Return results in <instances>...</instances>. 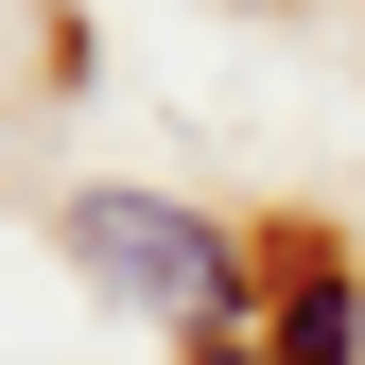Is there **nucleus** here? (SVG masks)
I'll list each match as a JSON object with an SVG mask.
<instances>
[{
    "label": "nucleus",
    "instance_id": "obj_1",
    "mask_svg": "<svg viewBox=\"0 0 365 365\" xmlns=\"http://www.w3.org/2000/svg\"><path fill=\"white\" fill-rule=\"evenodd\" d=\"M70 261H87V279H122V296H157V313L244 296V261H226L192 209H157V192H87V209H70Z\"/></svg>",
    "mask_w": 365,
    "mask_h": 365
},
{
    "label": "nucleus",
    "instance_id": "obj_2",
    "mask_svg": "<svg viewBox=\"0 0 365 365\" xmlns=\"http://www.w3.org/2000/svg\"><path fill=\"white\" fill-rule=\"evenodd\" d=\"M365 348V313H348V279H331V261H313V279L279 296V348H261V365H348Z\"/></svg>",
    "mask_w": 365,
    "mask_h": 365
}]
</instances>
